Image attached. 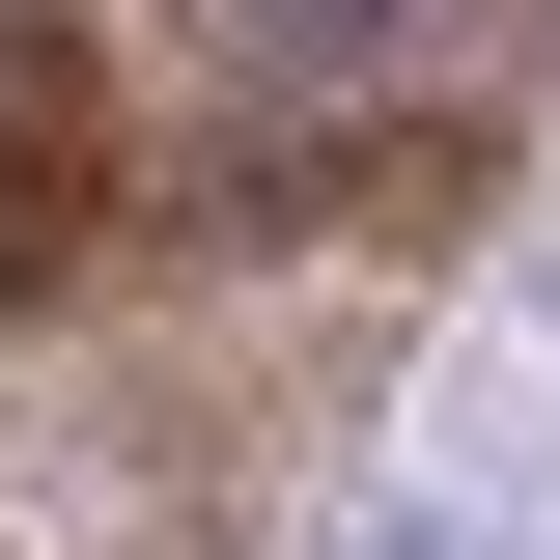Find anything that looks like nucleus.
I'll use <instances>...</instances> for the list:
<instances>
[{
	"instance_id": "1",
	"label": "nucleus",
	"mask_w": 560,
	"mask_h": 560,
	"mask_svg": "<svg viewBox=\"0 0 560 560\" xmlns=\"http://www.w3.org/2000/svg\"><path fill=\"white\" fill-rule=\"evenodd\" d=\"M84 253H113V28L28 0L0 28V308H57Z\"/></svg>"
}]
</instances>
